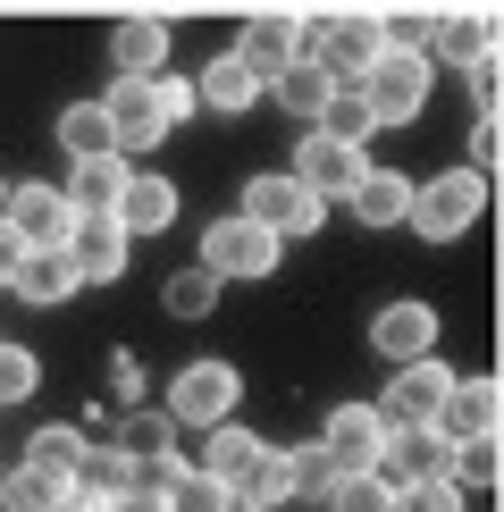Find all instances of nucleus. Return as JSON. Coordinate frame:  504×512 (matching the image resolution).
Here are the masks:
<instances>
[{
	"label": "nucleus",
	"mask_w": 504,
	"mask_h": 512,
	"mask_svg": "<svg viewBox=\"0 0 504 512\" xmlns=\"http://www.w3.org/2000/svg\"><path fill=\"white\" fill-rule=\"evenodd\" d=\"M0 227H9L26 252H51V244H68V227H76V202L59 194V185H9V202H0Z\"/></svg>",
	"instance_id": "nucleus-10"
},
{
	"label": "nucleus",
	"mask_w": 504,
	"mask_h": 512,
	"mask_svg": "<svg viewBox=\"0 0 504 512\" xmlns=\"http://www.w3.org/2000/svg\"><path fill=\"white\" fill-rule=\"evenodd\" d=\"M370 353L387 361V370L429 361V353H437V311H429V303H387V311L370 319Z\"/></svg>",
	"instance_id": "nucleus-15"
},
{
	"label": "nucleus",
	"mask_w": 504,
	"mask_h": 512,
	"mask_svg": "<svg viewBox=\"0 0 504 512\" xmlns=\"http://www.w3.org/2000/svg\"><path fill=\"white\" fill-rule=\"evenodd\" d=\"M387 504H395V487L378 479V471H345V479L328 487V504H320V512H387Z\"/></svg>",
	"instance_id": "nucleus-33"
},
{
	"label": "nucleus",
	"mask_w": 504,
	"mask_h": 512,
	"mask_svg": "<svg viewBox=\"0 0 504 512\" xmlns=\"http://www.w3.org/2000/svg\"><path fill=\"white\" fill-rule=\"evenodd\" d=\"M76 286H84V277H76V261H68V252H26V261H17V277H9V294H17V303H34V311H59V303H76Z\"/></svg>",
	"instance_id": "nucleus-18"
},
{
	"label": "nucleus",
	"mask_w": 504,
	"mask_h": 512,
	"mask_svg": "<svg viewBox=\"0 0 504 512\" xmlns=\"http://www.w3.org/2000/svg\"><path fill=\"white\" fill-rule=\"evenodd\" d=\"M286 479H294V496L328 504V487H336V462L320 454V437H311V445H286Z\"/></svg>",
	"instance_id": "nucleus-34"
},
{
	"label": "nucleus",
	"mask_w": 504,
	"mask_h": 512,
	"mask_svg": "<svg viewBox=\"0 0 504 512\" xmlns=\"http://www.w3.org/2000/svg\"><path fill=\"white\" fill-rule=\"evenodd\" d=\"M59 152H68V160L118 152V143H110V110H101V101H68V110H59Z\"/></svg>",
	"instance_id": "nucleus-28"
},
{
	"label": "nucleus",
	"mask_w": 504,
	"mask_h": 512,
	"mask_svg": "<svg viewBox=\"0 0 504 512\" xmlns=\"http://www.w3.org/2000/svg\"><path fill=\"white\" fill-rule=\"evenodd\" d=\"M236 403H244V378L227 361H185L168 378V420L177 429H219V420H236Z\"/></svg>",
	"instance_id": "nucleus-6"
},
{
	"label": "nucleus",
	"mask_w": 504,
	"mask_h": 512,
	"mask_svg": "<svg viewBox=\"0 0 504 512\" xmlns=\"http://www.w3.org/2000/svg\"><path fill=\"white\" fill-rule=\"evenodd\" d=\"M0 471H9V462H0Z\"/></svg>",
	"instance_id": "nucleus-47"
},
{
	"label": "nucleus",
	"mask_w": 504,
	"mask_h": 512,
	"mask_svg": "<svg viewBox=\"0 0 504 512\" xmlns=\"http://www.w3.org/2000/svg\"><path fill=\"white\" fill-rule=\"evenodd\" d=\"M278 252H286V244L269 236V227L236 219V210L202 227V269L219 277V286H227V277H269V269H278Z\"/></svg>",
	"instance_id": "nucleus-7"
},
{
	"label": "nucleus",
	"mask_w": 504,
	"mask_h": 512,
	"mask_svg": "<svg viewBox=\"0 0 504 512\" xmlns=\"http://www.w3.org/2000/svg\"><path fill=\"white\" fill-rule=\"evenodd\" d=\"M345 210H353L362 227H404V210H412V177H404V168H378V160H370L362 177H353Z\"/></svg>",
	"instance_id": "nucleus-19"
},
{
	"label": "nucleus",
	"mask_w": 504,
	"mask_h": 512,
	"mask_svg": "<svg viewBox=\"0 0 504 512\" xmlns=\"http://www.w3.org/2000/svg\"><path fill=\"white\" fill-rule=\"evenodd\" d=\"M479 210H488V177L479 168H454V177H429V185H412V210H404V227L420 244H462L479 227Z\"/></svg>",
	"instance_id": "nucleus-3"
},
{
	"label": "nucleus",
	"mask_w": 504,
	"mask_h": 512,
	"mask_svg": "<svg viewBox=\"0 0 504 512\" xmlns=\"http://www.w3.org/2000/svg\"><path fill=\"white\" fill-rule=\"evenodd\" d=\"M76 454H84V429H76V420H51V429L26 437V462H34V471H51V479H68Z\"/></svg>",
	"instance_id": "nucleus-31"
},
{
	"label": "nucleus",
	"mask_w": 504,
	"mask_h": 512,
	"mask_svg": "<svg viewBox=\"0 0 504 512\" xmlns=\"http://www.w3.org/2000/svg\"><path fill=\"white\" fill-rule=\"evenodd\" d=\"M160 303H168V319H210V311H219V277L194 261V269H177L160 286Z\"/></svg>",
	"instance_id": "nucleus-29"
},
{
	"label": "nucleus",
	"mask_w": 504,
	"mask_h": 512,
	"mask_svg": "<svg viewBox=\"0 0 504 512\" xmlns=\"http://www.w3.org/2000/svg\"><path fill=\"white\" fill-rule=\"evenodd\" d=\"M387 512H462V487L454 479H412V487H395Z\"/></svg>",
	"instance_id": "nucleus-38"
},
{
	"label": "nucleus",
	"mask_w": 504,
	"mask_h": 512,
	"mask_svg": "<svg viewBox=\"0 0 504 512\" xmlns=\"http://www.w3.org/2000/svg\"><path fill=\"white\" fill-rule=\"evenodd\" d=\"M126 168H135L126 152H93V160H68V177H76V185H59V194H68L76 210H110V202H118V185H126Z\"/></svg>",
	"instance_id": "nucleus-25"
},
{
	"label": "nucleus",
	"mask_w": 504,
	"mask_h": 512,
	"mask_svg": "<svg viewBox=\"0 0 504 512\" xmlns=\"http://www.w3.org/2000/svg\"><path fill=\"white\" fill-rule=\"evenodd\" d=\"M378 445H387V420H378L370 403H336V412L320 420V454L336 462V479H345V471H370Z\"/></svg>",
	"instance_id": "nucleus-14"
},
{
	"label": "nucleus",
	"mask_w": 504,
	"mask_h": 512,
	"mask_svg": "<svg viewBox=\"0 0 504 512\" xmlns=\"http://www.w3.org/2000/svg\"><path fill=\"white\" fill-rule=\"evenodd\" d=\"M0 202H9V177H0Z\"/></svg>",
	"instance_id": "nucleus-46"
},
{
	"label": "nucleus",
	"mask_w": 504,
	"mask_h": 512,
	"mask_svg": "<svg viewBox=\"0 0 504 512\" xmlns=\"http://www.w3.org/2000/svg\"><path fill=\"white\" fill-rule=\"evenodd\" d=\"M93 512H168L160 496H143V487H126V496H110V504H93Z\"/></svg>",
	"instance_id": "nucleus-42"
},
{
	"label": "nucleus",
	"mask_w": 504,
	"mask_h": 512,
	"mask_svg": "<svg viewBox=\"0 0 504 512\" xmlns=\"http://www.w3.org/2000/svg\"><path fill=\"white\" fill-rule=\"evenodd\" d=\"M446 387H454V370H446L437 353H429V361H404L370 412L387 420V429H437V403H446Z\"/></svg>",
	"instance_id": "nucleus-8"
},
{
	"label": "nucleus",
	"mask_w": 504,
	"mask_h": 512,
	"mask_svg": "<svg viewBox=\"0 0 504 512\" xmlns=\"http://www.w3.org/2000/svg\"><path fill=\"white\" fill-rule=\"evenodd\" d=\"M227 512H261V504H227Z\"/></svg>",
	"instance_id": "nucleus-45"
},
{
	"label": "nucleus",
	"mask_w": 504,
	"mask_h": 512,
	"mask_svg": "<svg viewBox=\"0 0 504 512\" xmlns=\"http://www.w3.org/2000/svg\"><path fill=\"white\" fill-rule=\"evenodd\" d=\"M126 454L118 445H93L84 437V454H76V471H68V496H84V504H110V496H126Z\"/></svg>",
	"instance_id": "nucleus-23"
},
{
	"label": "nucleus",
	"mask_w": 504,
	"mask_h": 512,
	"mask_svg": "<svg viewBox=\"0 0 504 512\" xmlns=\"http://www.w3.org/2000/svg\"><path fill=\"white\" fill-rule=\"evenodd\" d=\"M59 512H93V504H84V496H68V504H59Z\"/></svg>",
	"instance_id": "nucleus-44"
},
{
	"label": "nucleus",
	"mask_w": 504,
	"mask_h": 512,
	"mask_svg": "<svg viewBox=\"0 0 504 512\" xmlns=\"http://www.w3.org/2000/svg\"><path fill=\"white\" fill-rule=\"evenodd\" d=\"M362 168H370V152H362V143H336V135H320V126H303V143H294L286 177H294V185H311L320 202H345Z\"/></svg>",
	"instance_id": "nucleus-9"
},
{
	"label": "nucleus",
	"mask_w": 504,
	"mask_h": 512,
	"mask_svg": "<svg viewBox=\"0 0 504 512\" xmlns=\"http://www.w3.org/2000/svg\"><path fill=\"white\" fill-rule=\"evenodd\" d=\"M101 110H110V143L126 160H143L194 118V84L185 76H118L110 93H101Z\"/></svg>",
	"instance_id": "nucleus-1"
},
{
	"label": "nucleus",
	"mask_w": 504,
	"mask_h": 512,
	"mask_svg": "<svg viewBox=\"0 0 504 512\" xmlns=\"http://www.w3.org/2000/svg\"><path fill=\"white\" fill-rule=\"evenodd\" d=\"M168 445H177V420H168V412H126V420H118V454H126V462L168 454Z\"/></svg>",
	"instance_id": "nucleus-32"
},
{
	"label": "nucleus",
	"mask_w": 504,
	"mask_h": 512,
	"mask_svg": "<svg viewBox=\"0 0 504 512\" xmlns=\"http://www.w3.org/2000/svg\"><path fill=\"white\" fill-rule=\"evenodd\" d=\"M110 219H118L135 244H143V236H160V227H177V185L152 177V168H126V185H118Z\"/></svg>",
	"instance_id": "nucleus-16"
},
{
	"label": "nucleus",
	"mask_w": 504,
	"mask_h": 512,
	"mask_svg": "<svg viewBox=\"0 0 504 512\" xmlns=\"http://www.w3.org/2000/svg\"><path fill=\"white\" fill-rule=\"evenodd\" d=\"M236 504H261V512L294 504V479H286V445H261V454H252V471L236 479Z\"/></svg>",
	"instance_id": "nucleus-27"
},
{
	"label": "nucleus",
	"mask_w": 504,
	"mask_h": 512,
	"mask_svg": "<svg viewBox=\"0 0 504 512\" xmlns=\"http://www.w3.org/2000/svg\"><path fill=\"white\" fill-rule=\"evenodd\" d=\"M261 445H269V437H252L244 420H219V429H202V454L185 462V471H202V479H219L227 496H236V479L252 471V454H261Z\"/></svg>",
	"instance_id": "nucleus-20"
},
{
	"label": "nucleus",
	"mask_w": 504,
	"mask_h": 512,
	"mask_svg": "<svg viewBox=\"0 0 504 512\" xmlns=\"http://www.w3.org/2000/svg\"><path fill=\"white\" fill-rule=\"evenodd\" d=\"M294 59H311L328 84H362V68L378 59V17H294Z\"/></svg>",
	"instance_id": "nucleus-4"
},
{
	"label": "nucleus",
	"mask_w": 504,
	"mask_h": 512,
	"mask_svg": "<svg viewBox=\"0 0 504 512\" xmlns=\"http://www.w3.org/2000/svg\"><path fill=\"white\" fill-rule=\"evenodd\" d=\"M68 504V479L34 471V462H17V471H0V512H59Z\"/></svg>",
	"instance_id": "nucleus-26"
},
{
	"label": "nucleus",
	"mask_w": 504,
	"mask_h": 512,
	"mask_svg": "<svg viewBox=\"0 0 504 512\" xmlns=\"http://www.w3.org/2000/svg\"><path fill=\"white\" fill-rule=\"evenodd\" d=\"M110 387H118V403H135V412H143V361L135 353H110Z\"/></svg>",
	"instance_id": "nucleus-40"
},
{
	"label": "nucleus",
	"mask_w": 504,
	"mask_h": 512,
	"mask_svg": "<svg viewBox=\"0 0 504 512\" xmlns=\"http://www.w3.org/2000/svg\"><path fill=\"white\" fill-rule=\"evenodd\" d=\"M110 68L118 76H168V26L160 17H126L110 34Z\"/></svg>",
	"instance_id": "nucleus-21"
},
{
	"label": "nucleus",
	"mask_w": 504,
	"mask_h": 512,
	"mask_svg": "<svg viewBox=\"0 0 504 512\" xmlns=\"http://www.w3.org/2000/svg\"><path fill=\"white\" fill-rule=\"evenodd\" d=\"M496 101H504V76H496V59H488V68H471V110L496 118Z\"/></svg>",
	"instance_id": "nucleus-41"
},
{
	"label": "nucleus",
	"mask_w": 504,
	"mask_h": 512,
	"mask_svg": "<svg viewBox=\"0 0 504 512\" xmlns=\"http://www.w3.org/2000/svg\"><path fill=\"white\" fill-rule=\"evenodd\" d=\"M353 93L370 101L378 126H412L420 110H429V51H420V42H378V59L362 68Z\"/></svg>",
	"instance_id": "nucleus-2"
},
{
	"label": "nucleus",
	"mask_w": 504,
	"mask_h": 512,
	"mask_svg": "<svg viewBox=\"0 0 504 512\" xmlns=\"http://www.w3.org/2000/svg\"><path fill=\"white\" fill-rule=\"evenodd\" d=\"M185 84H194V110H210V118H244V110H261V76H252L236 51L202 59V76H185Z\"/></svg>",
	"instance_id": "nucleus-17"
},
{
	"label": "nucleus",
	"mask_w": 504,
	"mask_h": 512,
	"mask_svg": "<svg viewBox=\"0 0 504 512\" xmlns=\"http://www.w3.org/2000/svg\"><path fill=\"white\" fill-rule=\"evenodd\" d=\"M236 219L269 227V236H278V244H303V236H320L328 202L311 194V185H294L286 168H261V177H244V202H236Z\"/></svg>",
	"instance_id": "nucleus-5"
},
{
	"label": "nucleus",
	"mask_w": 504,
	"mask_h": 512,
	"mask_svg": "<svg viewBox=\"0 0 504 512\" xmlns=\"http://www.w3.org/2000/svg\"><path fill=\"white\" fill-rule=\"evenodd\" d=\"M236 59L269 84V76H278L286 59H294V17H286V9H278V17H252V26L236 34Z\"/></svg>",
	"instance_id": "nucleus-24"
},
{
	"label": "nucleus",
	"mask_w": 504,
	"mask_h": 512,
	"mask_svg": "<svg viewBox=\"0 0 504 512\" xmlns=\"http://www.w3.org/2000/svg\"><path fill=\"white\" fill-rule=\"evenodd\" d=\"M496 160H504V126L496 118H471V168H479V177H496Z\"/></svg>",
	"instance_id": "nucleus-39"
},
{
	"label": "nucleus",
	"mask_w": 504,
	"mask_h": 512,
	"mask_svg": "<svg viewBox=\"0 0 504 512\" xmlns=\"http://www.w3.org/2000/svg\"><path fill=\"white\" fill-rule=\"evenodd\" d=\"M168 512H227V504H236V496H227V487L219 479H202V471H185L177 487H168V496H160Z\"/></svg>",
	"instance_id": "nucleus-37"
},
{
	"label": "nucleus",
	"mask_w": 504,
	"mask_h": 512,
	"mask_svg": "<svg viewBox=\"0 0 504 512\" xmlns=\"http://www.w3.org/2000/svg\"><path fill=\"white\" fill-rule=\"evenodd\" d=\"M17 261H26V244H17L9 227H0V286H9V277H17Z\"/></svg>",
	"instance_id": "nucleus-43"
},
{
	"label": "nucleus",
	"mask_w": 504,
	"mask_h": 512,
	"mask_svg": "<svg viewBox=\"0 0 504 512\" xmlns=\"http://www.w3.org/2000/svg\"><path fill=\"white\" fill-rule=\"evenodd\" d=\"M420 51H429V68L437 59H446V68H488L496 59V17L488 9H462V17H429V26H420Z\"/></svg>",
	"instance_id": "nucleus-12"
},
{
	"label": "nucleus",
	"mask_w": 504,
	"mask_h": 512,
	"mask_svg": "<svg viewBox=\"0 0 504 512\" xmlns=\"http://www.w3.org/2000/svg\"><path fill=\"white\" fill-rule=\"evenodd\" d=\"M496 420H504V387H496L488 370H479V378H454L446 403H437V437H446V445L496 437Z\"/></svg>",
	"instance_id": "nucleus-13"
},
{
	"label": "nucleus",
	"mask_w": 504,
	"mask_h": 512,
	"mask_svg": "<svg viewBox=\"0 0 504 512\" xmlns=\"http://www.w3.org/2000/svg\"><path fill=\"white\" fill-rule=\"evenodd\" d=\"M261 93H278V110H286V118H303V126H320V110H328V93H336V84H328L320 68H311V59H286V68L269 76Z\"/></svg>",
	"instance_id": "nucleus-22"
},
{
	"label": "nucleus",
	"mask_w": 504,
	"mask_h": 512,
	"mask_svg": "<svg viewBox=\"0 0 504 512\" xmlns=\"http://www.w3.org/2000/svg\"><path fill=\"white\" fill-rule=\"evenodd\" d=\"M320 135H336V143H362V152H370L378 118H370V101L353 93V84H336V93H328V110H320Z\"/></svg>",
	"instance_id": "nucleus-30"
},
{
	"label": "nucleus",
	"mask_w": 504,
	"mask_h": 512,
	"mask_svg": "<svg viewBox=\"0 0 504 512\" xmlns=\"http://www.w3.org/2000/svg\"><path fill=\"white\" fill-rule=\"evenodd\" d=\"M59 252L76 261L84 286H118L126 261H135V236H126L110 210H76V227H68V244H59Z\"/></svg>",
	"instance_id": "nucleus-11"
},
{
	"label": "nucleus",
	"mask_w": 504,
	"mask_h": 512,
	"mask_svg": "<svg viewBox=\"0 0 504 512\" xmlns=\"http://www.w3.org/2000/svg\"><path fill=\"white\" fill-rule=\"evenodd\" d=\"M42 387V361L26 353V345H9V336H0V412H9V403H26Z\"/></svg>",
	"instance_id": "nucleus-36"
},
{
	"label": "nucleus",
	"mask_w": 504,
	"mask_h": 512,
	"mask_svg": "<svg viewBox=\"0 0 504 512\" xmlns=\"http://www.w3.org/2000/svg\"><path fill=\"white\" fill-rule=\"evenodd\" d=\"M496 471H504L496 437H471V445H454V454H446V479L454 487H496Z\"/></svg>",
	"instance_id": "nucleus-35"
}]
</instances>
